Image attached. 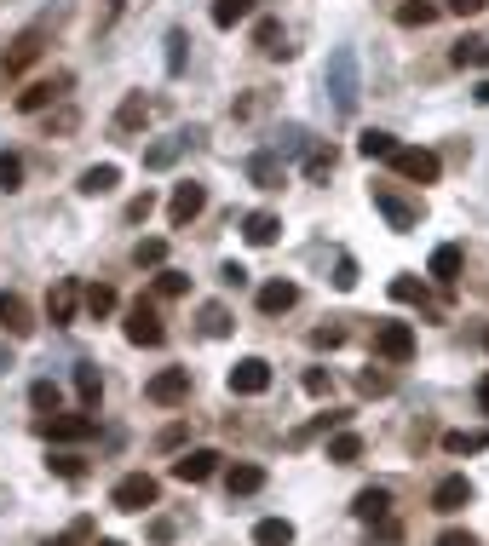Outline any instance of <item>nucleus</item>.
<instances>
[{
	"instance_id": "nucleus-4",
	"label": "nucleus",
	"mask_w": 489,
	"mask_h": 546,
	"mask_svg": "<svg viewBox=\"0 0 489 546\" xmlns=\"http://www.w3.org/2000/svg\"><path fill=\"white\" fill-rule=\"evenodd\" d=\"M156 501H162V483L150 478V472H133V478H121L116 489H110V506H116V512H150Z\"/></svg>"
},
{
	"instance_id": "nucleus-49",
	"label": "nucleus",
	"mask_w": 489,
	"mask_h": 546,
	"mask_svg": "<svg viewBox=\"0 0 489 546\" xmlns=\"http://www.w3.org/2000/svg\"><path fill=\"white\" fill-rule=\"evenodd\" d=\"M150 207H156V196H150V190H144V196H133V202H127V225H144V219H150Z\"/></svg>"
},
{
	"instance_id": "nucleus-38",
	"label": "nucleus",
	"mask_w": 489,
	"mask_h": 546,
	"mask_svg": "<svg viewBox=\"0 0 489 546\" xmlns=\"http://www.w3.org/2000/svg\"><path fill=\"white\" fill-rule=\"evenodd\" d=\"M392 299L397 305H426V282H415V276H392ZM432 311V305H426Z\"/></svg>"
},
{
	"instance_id": "nucleus-50",
	"label": "nucleus",
	"mask_w": 489,
	"mask_h": 546,
	"mask_svg": "<svg viewBox=\"0 0 489 546\" xmlns=\"http://www.w3.org/2000/svg\"><path fill=\"white\" fill-rule=\"evenodd\" d=\"M305 391H311V397H328V391H334L328 368H305Z\"/></svg>"
},
{
	"instance_id": "nucleus-29",
	"label": "nucleus",
	"mask_w": 489,
	"mask_h": 546,
	"mask_svg": "<svg viewBox=\"0 0 489 546\" xmlns=\"http://www.w3.org/2000/svg\"><path fill=\"white\" fill-rule=\"evenodd\" d=\"M438 12H443L438 0H403V6H397V23H403V29H426Z\"/></svg>"
},
{
	"instance_id": "nucleus-18",
	"label": "nucleus",
	"mask_w": 489,
	"mask_h": 546,
	"mask_svg": "<svg viewBox=\"0 0 489 546\" xmlns=\"http://www.w3.org/2000/svg\"><path fill=\"white\" fill-rule=\"evenodd\" d=\"M461 506H472V483L466 478H443L432 489V512H461Z\"/></svg>"
},
{
	"instance_id": "nucleus-15",
	"label": "nucleus",
	"mask_w": 489,
	"mask_h": 546,
	"mask_svg": "<svg viewBox=\"0 0 489 546\" xmlns=\"http://www.w3.org/2000/svg\"><path fill=\"white\" fill-rule=\"evenodd\" d=\"M213 472H219V455H213V449H190V455L173 460V478L179 483H208Z\"/></svg>"
},
{
	"instance_id": "nucleus-9",
	"label": "nucleus",
	"mask_w": 489,
	"mask_h": 546,
	"mask_svg": "<svg viewBox=\"0 0 489 546\" xmlns=\"http://www.w3.org/2000/svg\"><path fill=\"white\" fill-rule=\"evenodd\" d=\"M70 92V75H47V81H29L24 92H18V110L24 115H41V110H52L58 98Z\"/></svg>"
},
{
	"instance_id": "nucleus-28",
	"label": "nucleus",
	"mask_w": 489,
	"mask_h": 546,
	"mask_svg": "<svg viewBox=\"0 0 489 546\" xmlns=\"http://www.w3.org/2000/svg\"><path fill=\"white\" fill-rule=\"evenodd\" d=\"M225 489H231V501L236 495H259V489H265V472H259V466H231V472H225Z\"/></svg>"
},
{
	"instance_id": "nucleus-52",
	"label": "nucleus",
	"mask_w": 489,
	"mask_h": 546,
	"mask_svg": "<svg viewBox=\"0 0 489 546\" xmlns=\"http://www.w3.org/2000/svg\"><path fill=\"white\" fill-rule=\"evenodd\" d=\"M489 0H443V12H455V18H478Z\"/></svg>"
},
{
	"instance_id": "nucleus-16",
	"label": "nucleus",
	"mask_w": 489,
	"mask_h": 546,
	"mask_svg": "<svg viewBox=\"0 0 489 546\" xmlns=\"http://www.w3.org/2000/svg\"><path fill=\"white\" fill-rule=\"evenodd\" d=\"M369 196H374V207H380V219H386L392 230H415V219H420V213H415L409 202H397V196L386 190V184H374Z\"/></svg>"
},
{
	"instance_id": "nucleus-10",
	"label": "nucleus",
	"mask_w": 489,
	"mask_h": 546,
	"mask_svg": "<svg viewBox=\"0 0 489 546\" xmlns=\"http://www.w3.org/2000/svg\"><path fill=\"white\" fill-rule=\"evenodd\" d=\"M202 207H208V190H202V184H196V179L173 184V202H167V219H173V230H185L190 219L202 213Z\"/></svg>"
},
{
	"instance_id": "nucleus-5",
	"label": "nucleus",
	"mask_w": 489,
	"mask_h": 546,
	"mask_svg": "<svg viewBox=\"0 0 489 546\" xmlns=\"http://www.w3.org/2000/svg\"><path fill=\"white\" fill-rule=\"evenodd\" d=\"M121 334H127L133 345H162V340H167V328H162V317H156V305H150V299L127 305V322H121Z\"/></svg>"
},
{
	"instance_id": "nucleus-14",
	"label": "nucleus",
	"mask_w": 489,
	"mask_h": 546,
	"mask_svg": "<svg viewBox=\"0 0 489 546\" xmlns=\"http://www.w3.org/2000/svg\"><path fill=\"white\" fill-rule=\"evenodd\" d=\"M196 127H190V133H173V138H162V144H150V150H144V167H150V173H162V167H173V161L185 156L190 144H196Z\"/></svg>"
},
{
	"instance_id": "nucleus-25",
	"label": "nucleus",
	"mask_w": 489,
	"mask_h": 546,
	"mask_svg": "<svg viewBox=\"0 0 489 546\" xmlns=\"http://www.w3.org/2000/svg\"><path fill=\"white\" fill-rule=\"evenodd\" d=\"M75 397H81V409H98V397H104V380H98L93 363H75Z\"/></svg>"
},
{
	"instance_id": "nucleus-59",
	"label": "nucleus",
	"mask_w": 489,
	"mask_h": 546,
	"mask_svg": "<svg viewBox=\"0 0 489 546\" xmlns=\"http://www.w3.org/2000/svg\"><path fill=\"white\" fill-rule=\"evenodd\" d=\"M484 345H489V334H484Z\"/></svg>"
},
{
	"instance_id": "nucleus-57",
	"label": "nucleus",
	"mask_w": 489,
	"mask_h": 546,
	"mask_svg": "<svg viewBox=\"0 0 489 546\" xmlns=\"http://www.w3.org/2000/svg\"><path fill=\"white\" fill-rule=\"evenodd\" d=\"M6 368H12V357H6V345H0V374H6Z\"/></svg>"
},
{
	"instance_id": "nucleus-6",
	"label": "nucleus",
	"mask_w": 489,
	"mask_h": 546,
	"mask_svg": "<svg viewBox=\"0 0 489 546\" xmlns=\"http://www.w3.org/2000/svg\"><path fill=\"white\" fill-rule=\"evenodd\" d=\"M225 386H231V397H259V391H271V363L265 357H242L225 374Z\"/></svg>"
},
{
	"instance_id": "nucleus-2",
	"label": "nucleus",
	"mask_w": 489,
	"mask_h": 546,
	"mask_svg": "<svg viewBox=\"0 0 489 546\" xmlns=\"http://www.w3.org/2000/svg\"><path fill=\"white\" fill-rule=\"evenodd\" d=\"M35 432L47 437V443H87V437H98V414L81 409V414H41L35 420Z\"/></svg>"
},
{
	"instance_id": "nucleus-51",
	"label": "nucleus",
	"mask_w": 489,
	"mask_h": 546,
	"mask_svg": "<svg viewBox=\"0 0 489 546\" xmlns=\"http://www.w3.org/2000/svg\"><path fill=\"white\" fill-rule=\"evenodd\" d=\"M357 386H363V397H386V391H392V380H386V374H363V380H357Z\"/></svg>"
},
{
	"instance_id": "nucleus-47",
	"label": "nucleus",
	"mask_w": 489,
	"mask_h": 546,
	"mask_svg": "<svg viewBox=\"0 0 489 546\" xmlns=\"http://www.w3.org/2000/svg\"><path fill=\"white\" fill-rule=\"evenodd\" d=\"M334 288H340V294H351V288H357V259H351V253H340V259H334Z\"/></svg>"
},
{
	"instance_id": "nucleus-39",
	"label": "nucleus",
	"mask_w": 489,
	"mask_h": 546,
	"mask_svg": "<svg viewBox=\"0 0 489 546\" xmlns=\"http://www.w3.org/2000/svg\"><path fill=\"white\" fill-rule=\"evenodd\" d=\"M449 58H455V69H478L489 58V41H455V52H449Z\"/></svg>"
},
{
	"instance_id": "nucleus-21",
	"label": "nucleus",
	"mask_w": 489,
	"mask_h": 546,
	"mask_svg": "<svg viewBox=\"0 0 489 546\" xmlns=\"http://www.w3.org/2000/svg\"><path fill=\"white\" fill-rule=\"evenodd\" d=\"M254 46L265 52V58H288L294 46H288V35H282V23L277 18H259L254 23Z\"/></svg>"
},
{
	"instance_id": "nucleus-43",
	"label": "nucleus",
	"mask_w": 489,
	"mask_h": 546,
	"mask_svg": "<svg viewBox=\"0 0 489 546\" xmlns=\"http://www.w3.org/2000/svg\"><path fill=\"white\" fill-rule=\"evenodd\" d=\"M87 541H93V518H75V524L64 529V535H52L47 546H87Z\"/></svg>"
},
{
	"instance_id": "nucleus-1",
	"label": "nucleus",
	"mask_w": 489,
	"mask_h": 546,
	"mask_svg": "<svg viewBox=\"0 0 489 546\" xmlns=\"http://www.w3.org/2000/svg\"><path fill=\"white\" fill-rule=\"evenodd\" d=\"M323 87H328V98H334V110H340V115L357 110V98H363V81H357V52H351V46H340V52L328 58Z\"/></svg>"
},
{
	"instance_id": "nucleus-42",
	"label": "nucleus",
	"mask_w": 489,
	"mask_h": 546,
	"mask_svg": "<svg viewBox=\"0 0 489 546\" xmlns=\"http://www.w3.org/2000/svg\"><path fill=\"white\" fill-rule=\"evenodd\" d=\"M47 466L52 472H58V478H81V472H87V466H81V455H75V449H58V455H47Z\"/></svg>"
},
{
	"instance_id": "nucleus-8",
	"label": "nucleus",
	"mask_w": 489,
	"mask_h": 546,
	"mask_svg": "<svg viewBox=\"0 0 489 546\" xmlns=\"http://www.w3.org/2000/svg\"><path fill=\"white\" fill-rule=\"evenodd\" d=\"M374 351H380L386 363H409V357H415V328H409V322H380Z\"/></svg>"
},
{
	"instance_id": "nucleus-40",
	"label": "nucleus",
	"mask_w": 489,
	"mask_h": 546,
	"mask_svg": "<svg viewBox=\"0 0 489 546\" xmlns=\"http://www.w3.org/2000/svg\"><path fill=\"white\" fill-rule=\"evenodd\" d=\"M162 259H167V242H162V236H144L139 248H133V265H139V271H144V265H150V271H156V265H162Z\"/></svg>"
},
{
	"instance_id": "nucleus-24",
	"label": "nucleus",
	"mask_w": 489,
	"mask_h": 546,
	"mask_svg": "<svg viewBox=\"0 0 489 546\" xmlns=\"http://www.w3.org/2000/svg\"><path fill=\"white\" fill-rule=\"evenodd\" d=\"M397 150V138L386 133V127H369V133H357V156L363 161H392Z\"/></svg>"
},
{
	"instance_id": "nucleus-23",
	"label": "nucleus",
	"mask_w": 489,
	"mask_h": 546,
	"mask_svg": "<svg viewBox=\"0 0 489 546\" xmlns=\"http://www.w3.org/2000/svg\"><path fill=\"white\" fill-rule=\"evenodd\" d=\"M248 179H254L259 190H282V156L277 150H259V156L248 161Z\"/></svg>"
},
{
	"instance_id": "nucleus-34",
	"label": "nucleus",
	"mask_w": 489,
	"mask_h": 546,
	"mask_svg": "<svg viewBox=\"0 0 489 546\" xmlns=\"http://www.w3.org/2000/svg\"><path fill=\"white\" fill-rule=\"evenodd\" d=\"M334 161H340V156H334V144H317V150L305 156V179H311V184H323L328 173H334Z\"/></svg>"
},
{
	"instance_id": "nucleus-35",
	"label": "nucleus",
	"mask_w": 489,
	"mask_h": 546,
	"mask_svg": "<svg viewBox=\"0 0 489 546\" xmlns=\"http://www.w3.org/2000/svg\"><path fill=\"white\" fill-rule=\"evenodd\" d=\"M248 12H254V0H213V23L219 29H236Z\"/></svg>"
},
{
	"instance_id": "nucleus-32",
	"label": "nucleus",
	"mask_w": 489,
	"mask_h": 546,
	"mask_svg": "<svg viewBox=\"0 0 489 546\" xmlns=\"http://www.w3.org/2000/svg\"><path fill=\"white\" fill-rule=\"evenodd\" d=\"M443 449H449V455H484L489 432H443Z\"/></svg>"
},
{
	"instance_id": "nucleus-20",
	"label": "nucleus",
	"mask_w": 489,
	"mask_h": 546,
	"mask_svg": "<svg viewBox=\"0 0 489 546\" xmlns=\"http://www.w3.org/2000/svg\"><path fill=\"white\" fill-rule=\"evenodd\" d=\"M242 236H248V248H271L282 236V219L277 213H248V219H242Z\"/></svg>"
},
{
	"instance_id": "nucleus-7",
	"label": "nucleus",
	"mask_w": 489,
	"mask_h": 546,
	"mask_svg": "<svg viewBox=\"0 0 489 546\" xmlns=\"http://www.w3.org/2000/svg\"><path fill=\"white\" fill-rule=\"evenodd\" d=\"M41 52H47V29H24L18 41H12L6 52H0V69H6V75H24V69L35 64Z\"/></svg>"
},
{
	"instance_id": "nucleus-41",
	"label": "nucleus",
	"mask_w": 489,
	"mask_h": 546,
	"mask_svg": "<svg viewBox=\"0 0 489 546\" xmlns=\"http://www.w3.org/2000/svg\"><path fill=\"white\" fill-rule=\"evenodd\" d=\"M0 190H6V196H12V190H24V156H12V150L0 156Z\"/></svg>"
},
{
	"instance_id": "nucleus-19",
	"label": "nucleus",
	"mask_w": 489,
	"mask_h": 546,
	"mask_svg": "<svg viewBox=\"0 0 489 546\" xmlns=\"http://www.w3.org/2000/svg\"><path fill=\"white\" fill-rule=\"evenodd\" d=\"M116 184H121V167H116V161H98V167H87V173H81V184H75V190H81V196H110Z\"/></svg>"
},
{
	"instance_id": "nucleus-13",
	"label": "nucleus",
	"mask_w": 489,
	"mask_h": 546,
	"mask_svg": "<svg viewBox=\"0 0 489 546\" xmlns=\"http://www.w3.org/2000/svg\"><path fill=\"white\" fill-rule=\"evenodd\" d=\"M0 322H6V334H12V340H29V334H35V317H29V299L6 288V294H0Z\"/></svg>"
},
{
	"instance_id": "nucleus-33",
	"label": "nucleus",
	"mask_w": 489,
	"mask_h": 546,
	"mask_svg": "<svg viewBox=\"0 0 489 546\" xmlns=\"http://www.w3.org/2000/svg\"><path fill=\"white\" fill-rule=\"evenodd\" d=\"M357 455H363V437L357 432H334L328 437V460H334V466H351Z\"/></svg>"
},
{
	"instance_id": "nucleus-46",
	"label": "nucleus",
	"mask_w": 489,
	"mask_h": 546,
	"mask_svg": "<svg viewBox=\"0 0 489 546\" xmlns=\"http://www.w3.org/2000/svg\"><path fill=\"white\" fill-rule=\"evenodd\" d=\"M185 46H190L185 29H173V35H167V75H179V69H185Z\"/></svg>"
},
{
	"instance_id": "nucleus-48",
	"label": "nucleus",
	"mask_w": 489,
	"mask_h": 546,
	"mask_svg": "<svg viewBox=\"0 0 489 546\" xmlns=\"http://www.w3.org/2000/svg\"><path fill=\"white\" fill-rule=\"evenodd\" d=\"M340 340H346V328H340V322H328V328H317V334H311V345H317V351H334Z\"/></svg>"
},
{
	"instance_id": "nucleus-37",
	"label": "nucleus",
	"mask_w": 489,
	"mask_h": 546,
	"mask_svg": "<svg viewBox=\"0 0 489 546\" xmlns=\"http://www.w3.org/2000/svg\"><path fill=\"white\" fill-rule=\"evenodd\" d=\"M340 420H346V414H317V420H311V426H300V432L288 437V449H305V443H311V437L334 432V426H340Z\"/></svg>"
},
{
	"instance_id": "nucleus-17",
	"label": "nucleus",
	"mask_w": 489,
	"mask_h": 546,
	"mask_svg": "<svg viewBox=\"0 0 489 546\" xmlns=\"http://www.w3.org/2000/svg\"><path fill=\"white\" fill-rule=\"evenodd\" d=\"M351 512L363 518V524H380V518H392V489H380V483H369L357 501H351Z\"/></svg>"
},
{
	"instance_id": "nucleus-26",
	"label": "nucleus",
	"mask_w": 489,
	"mask_h": 546,
	"mask_svg": "<svg viewBox=\"0 0 489 546\" xmlns=\"http://www.w3.org/2000/svg\"><path fill=\"white\" fill-rule=\"evenodd\" d=\"M426 276H432V282H455V276H461V248H455V242H443V248L432 253Z\"/></svg>"
},
{
	"instance_id": "nucleus-27",
	"label": "nucleus",
	"mask_w": 489,
	"mask_h": 546,
	"mask_svg": "<svg viewBox=\"0 0 489 546\" xmlns=\"http://www.w3.org/2000/svg\"><path fill=\"white\" fill-rule=\"evenodd\" d=\"M254 546H294V524H288V518H259Z\"/></svg>"
},
{
	"instance_id": "nucleus-36",
	"label": "nucleus",
	"mask_w": 489,
	"mask_h": 546,
	"mask_svg": "<svg viewBox=\"0 0 489 546\" xmlns=\"http://www.w3.org/2000/svg\"><path fill=\"white\" fill-rule=\"evenodd\" d=\"M231 328H236V322H231L225 305H202V334H208V340H225Z\"/></svg>"
},
{
	"instance_id": "nucleus-22",
	"label": "nucleus",
	"mask_w": 489,
	"mask_h": 546,
	"mask_svg": "<svg viewBox=\"0 0 489 546\" xmlns=\"http://www.w3.org/2000/svg\"><path fill=\"white\" fill-rule=\"evenodd\" d=\"M294 299H300L294 282H265V288H259V311H265V317H282V311H294Z\"/></svg>"
},
{
	"instance_id": "nucleus-54",
	"label": "nucleus",
	"mask_w": 489,
	"mask_h": 546,
	"mask_svg": "<svg viewBox=\"0 0 489 546\" xmlns=\"http://www.w3.org/2000/svg\"><path fill=\"white\" fill-rule=\"evenodd\" d=\"M219 282H231V288H242V282H248V271H242V265H236V259H231V265L219 271Z\"/></svg>"
},
{
	"instance_id": "nucleus-12",
	"label": "nucleus",
	"mask_w": 489,
	"mask_h": 546,
	"mask_svg": "<svg viewBox=\"0 0 489 546\" xmlns=\"http://www.w3.org/2000/svg\"><path fill=\"white\" fill-rule=\"evenodd\" d=\"M75 311H81V282H75V276H64V282L47 294V322H52V328H70Z\"/></svg>"
},
{
	"instance_id": "nucleus-58",
	"label": "nucleus",
	"mask_w": 489,
	"mask_h": 546,
	"mask_svg": "<svg viewBox=\"0 0 489 546\" xmlns=\"http://www.w3.org/2000/svg\"><path fill=\"white\" fill-rule=\"evenodd\" d=\"M98 546H121V541H98Z\"/></svg>"
},
{
	"instance_id": "nucleus-44",
	"label": "nucleus",
	"mask_w": 489,
	"mask_h": 546,
	"mask_svg": "<svg viewBox=\"0 0 489 546\" xmlns=\"http://www.w3.org/2000/svg\"><path fill=\"white\" fill-rule=\"evenodd\" d=\"M179 294H190V276L185 271H162V276H156V299H179Z\"/></svg>"
},
{
	"instance_id": "nucleus-11",
	"label": "nucleus",
	"mask_w": 489,
	"mask_h": 546,
	"mask_svg": "<svg viewBox=\"0 0 489 546\" xmlns=\"http://www.w3.org/2000/svg\"><path fill=\"white\" fill-rule=\"evenodd\" d=\"M144 397H150V403H162V409L185 403V397H190V368H162V374L144 386Z\"/></svg>"
},
{
	"instance_id": "nucleus-45",
	"label": "nucleus",
	"mask_w": 489,
	"mask_h": 546,
	"mask_svg": "<svg viewBox=\"0 0 489 546\" xmlns=\"http://www.w3.org/2000/svg\"><path fill=\"white\" fill-rule=\"evenodd\" d=\"M29 403L41 414H58V386H52V380H35V386H29Z\"/></svg>"
},
{
	"instance_id": "nucleus-30",
	"label": "nucleus",
	"mask_w": 489,
	"mask_h": 546,
	"mask_svg": "<svg viewBox=\"0 0 489 546\" xmlns=\"http://www.w3.org/2000/svg\"><path fill=\"white\" fill-rule=\"evenodd\" d=\"M81 305H87V317H110L121 299H116V288H110V282H93V288H81Z\"/></svg>"
},
{
	"instance_id": "nucleus-3",
	"label": "nucleus",
	"mask_w": 489,
	"mask_h": 546,
	"mask_svg": "<svg viewBox=\"0 0 489 546\" xmlns=\"http://www.w3.org/2000/svg\"><path fill=\"white\" fill-rule=\"evenodd\" d=\"M392 167H397V179H409V184H438V173H443L438 150H426V144H397Z\"/></svg>"
},
{
	"instance_id": "nucleus-31",
	"label": "nucleus",
	"mask_w": 489,
	"mask_h": 546,
	"mask_svg": "<svg viewBox=\"0 0 489 546\" xmlns=\"http://www.w3.org/2000/svg\"><path fill=\"white\" fill-rule=\"evenodd\" d=\"M144 121H150V104H144L139 92H133V98H121V110H116V127H121V133H139Z\"/></svg>"
},
{
	"instance_id": "nucleus-56",
	"label": "nucleus",
	"mask_w": 489,
	"mask_h": 546,
	"mask_svg": "<svg viewBox=\"0 0 489 546\" xmlns=\"http://www.w3.org/2000/svg\"><path fill=\"white\" fill-rule=\"evenodd\" d=\"M472 98H478V104H489V75L478 81V92H472Z\"/></svg>"
},
{
	"instance_id": "nucleus-55",
	"label": "nucleus",
	"mask_w": 489,
	"mask_h": 546,
	"mask_svg": "<svg viewBox=\"0 0 489 546\" xmlns=\"http://www.w3.org/2000/svg\"><path fill=\"white\" fill-rule=\"evenodd\" d=\"M478 409L489 414V374H484V380H478Z\"/></svg>"
},
{
	"instance_id": "nucleus-53",
	"label": "nucleus",
	"mask_w": 489,
	"mask_h": 546,
	"mask_svg": "<svg viewBox=\"0 0 489 546\" xmlns=\"http://www.w3.org/2000/svg\"><path fill=\"white\" fill-rule=\"evenodd\" d=\"M432 546H478V541H472L466 529H443V535H438V541H432Z\"/></svg>"
}]
</instances>
